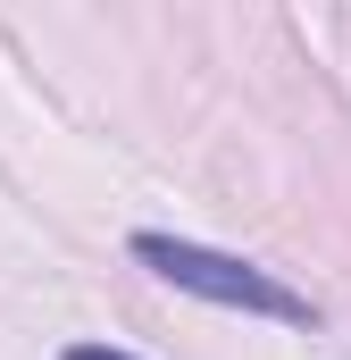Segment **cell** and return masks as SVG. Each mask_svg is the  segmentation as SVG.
I'll return each instance as SVG.
<instances>
[{"label": "cell", "mask_w": 351, "mask_h": 360, "mask_svg": "<svg viewBox=\"0 0 351 360\" xmlns=\"http://www.w3.org/2000/svg\"><path fill=\"white\" fill-rule=\"evenodd\" d=\"M134 260L151 276H168L176 293H201L218 310H251V319H276V327H310V293L276 285L267 269L234 260V252H209V243H184V235H134Z\"/></svg>", "instance_id": "cell-1"}, {"label": "cell", "mask_w": 351, "mask_h": 360, "mask_svg": "<svg viewBox=\"0 0 351 360\" xmlns=\"http://www.w3.org/2000/svg\"><path fill=\"white\" fill-rule=\"evenodd\" d=\"M67 360H134V352H117V344H76Z\"/></svg>", "instance_id": "cell-2"}]
</instances>
